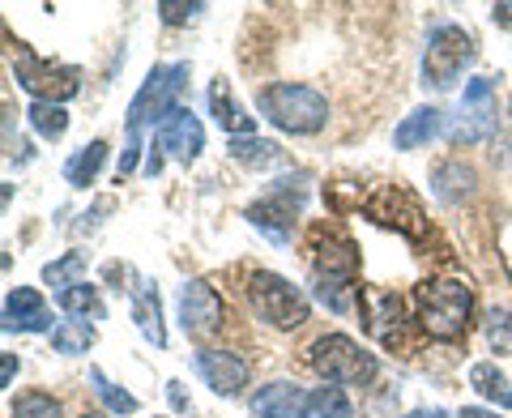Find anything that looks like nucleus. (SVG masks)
Here are the masks:
<instances>
[{
  "label": "nucleus",
  "instance_id": "nucleus-7",
  "mask_svg": "<svg viewBox=\"0 0 512 418\" xmlns=\"http://www.w3.org/2000/svg\"><path fill=\"white\" fill-rule=\"evenodd\" d=\"M474 39L461 26H436L427 35V52H423V86L431 90H453L457 77L474 64Z\"/></svg>",
  "mask_w": 512,
  "mask_h": 418
},
{
  "label": "nucleus",
  "instance_id": "nucleus-15",
  "mask_svg": "<svg viewBox=\"0 0 512 418\" xmlns=\"http://www.w3.org/2000/svg\"><path fill=\"white\" fill-rule=\"evenodd\" d=\"M367 214H372L380 227H393L402 235H423V209L414 197H406L402 188H384L376 192V201L367 205Z\"/></svg>",
  "mask_w": 512,
  "mask_h": 418
},
{
  "label": "nucleus",
  "instance_id": "nucleus-39",
  "mask_svg": "<svg viewBox=\"0 0 512 418\" xmlns=\"http://www.w3.org/2000/svg\"><path fill=\"white\" fill-rule=\"evenodd\" d=\"M82 418H107V414H82Z\"/></svg>",
  "mask_w": 512,
  "mask_h": 418
},
{
  "label": "nucleus",
  "instance_id": "nucleus-29",
  "mask_svg": "<svg viewBox=\"0 0 512 418\" xmlns=\"http://www.w3.org/2000/svg\"><path fill=\"white\" fill-rule=\"evenodd\" d=\"M56 303H60V312H69L73 320L99 316V295H94V286H86V282H77V286H69V291H60Z\"/></svg>",
  "mask_w": 512,
  "mask_h": 418
},
{
  "label": "nucleus",
  "instance_id": "nucleus-16",
  "mask_svg": "<svg viewBox=\"0 0 512 418\" xmlns=\"http://www.w3.org/2000/svg\"><path fill=\"white\" fill-rule=\"evenodd\" d=\"M52 329V316L43 308V295L18 286V291L5 295V333H43Z\"/></svg>",
  "mask_w": 512,
  "mask_h": 418
},
{
  "label": "nucleus",
  "instance_id": "nucleus-13",
  "mask_svg": "<svg viewBox=\"0 0 512 418\" xmlns=\"http://www.w3.org/2000/svg\"><path fill=\"white\" fill-rule=\"evenodd\" d=\"M308 401H312V393H303L299 384L274 380V384H265V389L252 393L248 410L256 418H308Z\"/></svg>",
  "mask_w": 512,
  "mask_h": 418
},
{
  "label": "nucleus",
  "instance_id": "nucleus-22",
  "mask_svg": "<svg viewBox=\"0 0 512 418\" xmlns=\"http://www.w3.org/2000/svg\"><path fill=\"white\" fill-rule=\"evenodd\" d=\"M103 163H107V141H90V146H82L69 163H64V180H69L73 188H86V184L99 180Z\"/></svg>",
  "mask_w": 512,
  "mask_h": 418
},
{
  "label": "nucleus",
  "instance_id": "nucleus-34",
  "mask_svg": "<svg viewBox=\"0 0 512 418\" xmlns=\"http://www.w3.org/2000/svg\"><path fill=\"white\" fill-rule=\"evenodd\" d=\"M13 372H18V355H0V384H13Z\"/></svg>",
  "mask_w": 512,
  "mask_h": 418
},
{
  "label": "nucleus",
  "instance_id": "nucleus-30",
  "mask_svg": "<svg viewBox=\"0 0 512 418\" xmlns=\"http://www.w3.org/2000/svg\"><path fill=\"white\" fill-rule=\"evenodd\" d=\"M308 418H355V410L342 389H316L308 401Z\"/></svg>",
  "mask_w": 512,
  "mask_h": 418
},
{
  "label": "nucleus",
  "instance_id": "nucleus-37",
  "mask_svg": "<svg viewBox=\"0 0 512 418\" xmlns=\"http://www.w3.org/2000/svg\"><path fill=\"white\" fill-rule=\"evenodd\" d=\"M491 13H495V18H500V22H512V0H504V5H495Z\"/></svg>",
  "mask_w": 512,
  "mask_h": 418
},
{
  "label": "nucleus",
  "instance_id": "nucleus-2",
  "mask_svg": "<svg viewBox=\"0 0 512 418\" xmlns=\"http://www.w3.org/2000/svg\"><path fill=\"white\" fill-rule=\"evenodd\" d=\"M256 107L261 116L282 128V133H295V137H308V133H320L329 120V103L325 94H316L312 86H295V82H274L256 94Z\"/></svg>",
  "mask_w": 512,
  "mask_h": 418
},
{
  "label": "nucleus",
  "instance_id": "nucleus-21",
  "mask_svg": "<svg viewBox=\"0 0 512 418\" xmlns=\"http://www.w3.org/2000/svg\"><path fill=\"white\" fill-rule=\"evenodd\" d=\"M474 184H478V175H474L470 167L444 163V167L436 171V180H431V192H436L440 201L457 205V201H470V197H474Z\"/></svg>",
  "mask_w": 512,
  "mask_h": 418
},
{
  "label": "nucleus",
  "instance_id": "nucleus-24",
  "mask_svg": "<svg viewBox=\"0 0 512 418\" xmlns=\"http://www.w3.org/2000/svg\"><path fill=\"white\" fill-rule=\"evenodd\" d=\"M470 389H478L487 401H495V406L512 410V384H508V376L495 363H474L470 367Z\"/></svg>",
  "mask_w": 512,
  "mask_h": 418
},
{
  "label": "nucleus",
  "instance_id": "nucleus-11",
  "mask_svg": "<svg viewBox=\"0 0 512 418\" xmlns=\"http://www.w3.org/2000/svg\"><path fill=\"white\" fill-rule=\"evenodd\" d=\"M158 150H167L171 158H180V163H197L201 150H205V128L201 120L192 116L188 107H175L171 116L158 124Z\"/></svg>",
  "mask_w": 512,
  "mask_h": 418
},
{
  "label": "nucleus",
  "instance_id": "nucleus-31",
  "mask_svg": "<svg viewBox=\"0 0 512 418\" xmlns=\"http://www.w3.org/2000/svg\"><path fill=\"white\" fill-rule=\"evenodd\" d=\"M13 418H64L60 414V401L47 397V393H22L13 401Z\"/></svg>",
  "mask_w": 512,
  "mask_h": 418
},
{
  "label": "nucleus",
  "instance_id": "nucleus-9",
  "mask_svg": "<svg viewBox=\"0 0 512 418\" xmlns=\"http://www.w3.org/2000/svg\"><path fill=\"white\" fill-rule=\"evenodd\" d=\"M299 209H303V192H299V197H291V180H278V188L269 192V197H261L248 209V222L256 231H265L274 244H286L291 231H295Z\"/></svg>",
  "mask_w": 512,
  "mask_h": 418
},
{
  "label": "nucleus",
  "instance_id": "nucleus-1",
  "mask_svg": "<svg viewBox=\"0 0 512 418\" xmlns=\"http://www.w3.org/2000/svg\"><path fill=\"white\" fill-rule=\"evenodd\" d=\"M188 82V64H171V69H150L146 77V86L137 90V99L133 107H128V150L120 158V175H128L137 167V154H141V128L146 124H163L167 116L180 103V90Z\"/></svg>",
  "mask_w": 512,
  "mask_h": 418
},
{
  "label": "nucleus",
  "instance_id": "nucleus-17",
  "mask_svg": "<svg viewBox=\"0 0 512 418\" xmlns=\"http://www.w3.org/2000/svg\"><path fill=\"white\" fill-rule=\"evenodd\" d=\"M210 116L218 120V128H227L231 137H248L252 128H256V120L235 103V94H231V82H227V77H218V82L210 86Z\"/></svg>",
  "mask_w": 512,
  "mask_h": 418
},
{
  "label": "nucleus",
  "instance_id": "nucleus-12",
  "mask_svg": "<svg viewBox=\"0 0 512 418\" xmlns=\"http://www.w3.org/2000/svg\"><path fill=\"white\" fill-rule=\"evenodd\" d=\"M495 124V82L491 77H474L461 90V124H457V141H478L487 137Z\"/></svg>",
  "mask_w": 512,
  "mask_h": 418
},
{
  "label": "nucleus",
  "instance_id": "nucleus-38",
  "mask_svg": "<svg viewBox=\"0 0 512 418\" xmlns=\"http://www.w3.org/2000/svg\"><path fill=\"white\" fill-rule=\"evenodd\" d=\"M410 418H448L444 410H436V406H423V410H414Z\"/></svg>",
  "mask_w": 512,
  "mask_h": 418
},
{
  "label": "nucleus",
  "instance_id": "nucleus-14",
  "mask_svg": "<svg viewBox=\"0 0 512 418\" xmlns=\"http://www.w3.org/2000/svg\"><path fill=\"white\" fill-rule=\"evenodd\" d=\"M197 372H201V380L210 384L218 397H235L248 384V376H252L248 363L239 355H231V350H201V355H197Z\"/></svg>",
  "mask_w": 512,
  "mask_h": 418
},
{
  "label": "nucleus",
  "instance_id": "nucleus-3",
  "mask_svg": "<svg viewBox=\"0 0 512 418\" xmlns=\"http://www.w3.org/2000/svg\"><path fill=\"white\" fill-rule=\"evenodd\" d=\"M355 265L359 252L342 235H316L312 248V282L316 299L329 303L333 312H350V295H355Z\"/></svg>",
  "mask_w": 512,
  "mask_h": 418
},
{
  "label": "nucleus",
  "instance_id": "nucleus-33",
  "mask_svg": "<svg viewBox=\"0 0 512 418\" xmlns=\"http://www.w3.org/2000/svg\"><path fill=\"white\" fill-rule=\"evenodd\" d=\"M487 337H491L495 350H512V316L491 308V316H487Z\"/></svg>",
  "mask_w": 512,
  "mask_h": 418
},
{
  "label": "nucleus",
  "instance_id": "nucleus-6",
  "mask_svg": "<svg viewBox=\"0 0 512 418\" xmlns=\"http://www.w3.org/2000/svg\"><path fill=\"white\" fill-rule=\"evenodd\" d=\"M248 303L274 329H299L308 320V295L286 282L282 273H269V269H256L248 278Z\"/></svg>",
  "mask_w": 512,
  "mask_h": 418
},
{
  "label": "nucleus",
  "instance_id": "nucleus-35",
  "mask_svg": "<svg viewBox=\"0 0 512 418\" xmlns=\"http://www.w3.org/2000/svg\"><path fill=\"white\" fill-rule=\"evenodd\" d=\"M180 389H184L180 380H171V384H167V393H171V406H175V410H188V397H184Z\"/></svg>",
  "mask_w": 512,
  "mask_h": 418
},
{
  "label": "nucleus",
  "instance_id": "nucleus-26",
  "mask_svg": "<svg viewBox=\"0 0 512 418\" xmlns=\"http://www.w3.org/2000/svg\"><path fill=\"white\" fill-rule=\"evenodd\" d=\"M26 120H30V128H35L43 141H60L64 128H69V111H64L60 103H30Z\"/></svg>",
  "mask_w": 512,
  "mask_h": 418
},
{
  "label": "nucleus",
  "instance_id": "nucleus-4",
  "mask_svg": "<svg viewBox=\"0 0 512 418\" xmlns=\"http://www.w3.org/2000/svg\"><path fill=\"white\" fill-rule=\"evenodd\" d=\"M470 316H474V295L466 282L457 278H436V282H423L419 286V325L423 333L440 337V342H453L470 329Z\"/></svg>",
  "mask_w": 512,
  "mask_h": 418
},
{
  "label": "nucleus",
  "instance_id": "nucleus-5",
  "mask_svg": "<svg viewBox=\"0 0 512 418\" xmlns=\"http://www.w3.org/2000/svg\"><path fill=\"white\" fill-rule=\"evenodd\" d=\"M308 363L316 367V376H325L329 384H372L376 372H380V363L372 350H363L355 337H346V333H325V337H316L312 350H308Z\"/></svg>",
  "mask_w": 512,
  "mask_h": 418
},
{
  "label": "nucleus",
  "instance_id": "nucleus-20",
  "mask_svg": "<svg viewBox=\"0 0 512 418\" xmlns=\"http://www.w3.org/2000/svg\"><path fill=\"white\" fill-rule=\"evenodd\" d=\"M397 325H402V299L389 295V291H372L367 295V329L384 342L397 337Z\"/></svg>",
  "mask_w": 512,
  "mask_h": 418
},
{
  "label": "nucleus",
  "instance_id": "nucleus-10",
  "mask_svg": "<svg viewBox=\"0 0 512 418\" xmlns=\"http://www.w3.org/2000/svg\"><path fill=\"white\" fill-rule=\"evenodd\" d=\"M180 325L188 337H205L222 325V299L205 278H192L180 286Z\"/></svg>",
  "mask_w": 512,
  "mask_h": 418
},
{
  "label": "nucleus",
  "instance_id": "nucleus-27",
  "mask_svg": "<svg viewBox=\"0 0 512 418\" xmlns=\"http://www.w3.org/2000/svg\"><path fill=\"white\" fill-rule=\"evenodd\" d=\"M82 273H86V252H64L60 261L43 265V282L56 286V295H60V291H69V286L82 282Z\"/></svg>",
  "mask_w": 512,
  "mask_h": 418
},
{
  "label": "nucleus",
  "instance_id": "nucleus-23",
  "mask_svg": "<svg viewBox=\"0 0 512 418\" xmlns=\"http://www.w3.org/2000/svg\"><path fill=\"white\" fill-rule=\"evenodd\" d=\"M227 154L235 158V163L256 167V171L282 163V150L274 146V141H265V137H231L227 141Z\"/></svg>",
  "mask_w": 512,
  "mask_h": 418
},
{
  "label": "nucleus",
  "instance_id": "nucleus-28",
  "mask_svg": "<svg viewBox=\"0 0 512 418\" xmlns=\"http://www.w3.org/2000/svg\"><path fill=\"white\" fill-rule=\"evenodd\" d=\"M90 384H94V393H99V401H103L111 414H137V397L124 393L120 384H111L103 376V367H90Z\"/></svg>",
  "mask_w": 512,
  "mask_h": 418
},
{
  "label": "nucleus",
  "instance_id": "nucleus-36",
  "mask_svg": "<svg viewBox=\"0 0 512 418\" xmlns=\"http://www.w3.org/2000/svg\"><path fill=\"white\" fill-rule=\"evenodd\" d=\"M457 418H500V414H495V410H483V406H466Z\"/></svg>",
  "mask_w": 512,
  "mask_h": 418
},
{
  "label": "nucleus",
  "instance_id": "nucleus-8",
  "mask_svg": "<svg viewBox=\"0 0 512 418\" xmlns=\"http://www.w3.org/2000/svg\"><path fill=\"white\" fill-rule=\"evenodd\" d=\"M13 77H18V86L35 94V103H69L77 90H82V69L77 64H47L39 60L35 52H22L13 56Z\"/></svg>",
  "mask_w": 512,
  "mask_h": 418
},
{
  "label": "nucleus",
  "instance_id": "nucleus-25",
  "mask_svg": "<svg viewBox=\"0 0 512 418\" xmlns=\"http://www.w3.org/2000/svg\"><path fill=\"white\" fill-rule=\"evenodd\" d=\"M94 346V325L90 320H60L52 329V350L56 355H86Z\"/></svg>",
  "mask_w": 512,
  "mask_h": 418
},
{
  "label": "nucleus",
  "instance_id": "nucleus-19",
  "mask_svg": "<svg viewBox=\"0 0 512 418\" xmlns=\"http://www.w3.org/2000/svg\"><path fill=\"white\" fill-rule=\"evenodd\" d=\"M133 320H137V329L150 337L154 346H167V329H163V303H158V291L146 282V278H137L133 286Z\"/></svg>",
  "mask_w": 512,
  "mask_h": 418
},
{
  "label": "nucleus",
  "instance_id": "nucleus-18",
  "mask_svg": "<svg viewBox=\"0 0 512 418\" xmlns=\"http://www.w3.org/2000/svg\"><path fill=\"white\" fill-rule=\"evenodd\" d=\"M440 124H444V116H440L436 107L410 111V116L393 128V146H397V150H419V146H427V141L440 137Z\"/></svg>",
  "mask_w": 512,
  "mask_h": 418
},
{
  "label": "nucleus",
  "instance_id": "nucleus-32",
  "mask_svg": "<svg viewBox=\"0 0 512 418\" xmlns=\"http://www.w3.org/2000/svg\"><path fill=\"white\" fill-rule=\"evenodd\" d=\"M201 9H205L201 0H192V5H180V0H158V18H163L167 26H184V22L197 18Z\"/></svg>",
  "mask_w": 512,
  "mask_h": 418
}]
</instances>
